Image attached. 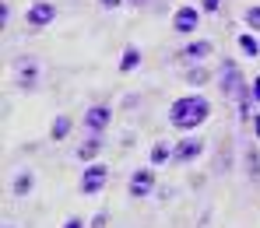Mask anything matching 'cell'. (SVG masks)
<instances>
[{
	"label": "cell",
	"mask_w": 260,
	"mask_h": 228,
	"mask_svg": "<svg viewBox=\"0 0 260 228\" xmlns=\"http://www.w3.org/2000/svg\"><path fill=\"white\" fill-rule=\"evenodd\" d=\"M208 112H211V105H208L204 95H183L169 105V123L179 130H193L208 120Z\"/></svg>",
	"instance_id": "obj_1"
},
{
	"label": "cell",
	"mask_w": 260,
	"mask_h": 228,
	"mask_svg": "<svg viewBox=\"0 0 260 228\" xmlns=\"http://www.w3.org/2000/svg\"><path fill=\"white\" fill-rule=\"evenodd\" d=\"M221 95L225 98H243V74L232 60L221 67Z\"/></svg>",
	"instance_id": "obj_2"
},
{
	"label": "cell",
	"mask_w": 260,
	"mask_h": 228,
	"mask_svg": "<svg viewBox=\"0 0 260 228\" xmlns=\"http://www.w3.org/2000/svg\"><path fill=\"white\" fill-rule=\"evenodd\" d=\"M106 182H109V169H106L102 162H91V165L85 169V176H81V189L91 197V193H99Z\"/></svg>",
	"instance_id": "obj_3"
},
{
	"label": "cell",
	"mask_w": 260,
	"mask_h": 228,
	"mask_svg": "<svg viewBox=\"0 0 260 228\" xmlns=\"http://www.w3.org/2000/svg\"><path fill=\"white\" fill-rule=\"evenodd\" d=\"M53 18H56V7H53L49 0H39V4L28 7V25H32V28H46Z\"/></svg>",
	"instance_id": "obj_4"
},
{
	"label": "cell",
	"mask_w": 260,
	"mask_h": 228,
	"mask_svg": "<svg viewBox=\"0 0 260 228\" xmlns=\"http://www.w3.org/2000/svg\"><path fill=\"white\" fill-rule=\"evenodd\" d=\"M201 155H204V140H201V137H186V140H179L176 151H173L176 162H193V158H201Z\"/></svg>",
	"instance_id": "obj_5"
},
{
	"label": "cell",
	"mask_w": 260,
	"mask_h": 228,
	"mask_svg": "<svg viewBox=\"0 0 260 228\" xmlns=\"http://www.w3.org/2000/svg\"><path fill=\"white\" fill-rule=\"evenodd\" d=\"M197 21H201V11H197V7H179L173 14V32H183V35H186V32L197 28Z\"/></svg>",
	"instance_id": "obj_6"
},
{
	"label": "cell",
	"mask_w": 260,
	"mask_h": 228,
	"mask_svg": "<svg viewBox=\"0 0 260 228\" xmlns=\"http://www.w3.org/2000/svg\"><path fill=\"white\" fill-rule=\"evenodd\" d=\"M151 186H155V172L151 169H137L130 176V197H148Z\"/></svg>",
	"instance_id": "obj_7"
},
{
	"label": "cell",
	"mask_w": 260,
	"mask_h": 228,
	"mask_svg": "<svg viewBox=\"0 0 260 228\" xmlns=\"http://www.w3.org/2000/svg\"><path fill=\"white\" fill-rule=\"evenodd\" d=\"M109 120H113V116H109V109H106V105H91V109H88V116H85V127L91 130V134H102V130L109 127Z\"/></svg>",
	"instance_id": "obj_8"
},
{
	"label": "cell",
	"mask_w": 260,
	"mask_h": 228,
	"mask_svg": "<svg viewBox=\"0 0 260 228\" xmlns=\"http://www.w3.org/2000/svg\"><path fill=\"white\" fill-rule=\"evenodd\" d=\"M211 53H215L211 43H190L179 56H183V60H204V56H211Z\"/></svg>",
	"instance_id": "obj_9"
},
{
	"label": "cell",
	"mask_w": 260,
	"mask_h": 228,
	"mask_svg": "<svg viewBox=\"0 0 260 228\" xmlns=\"http://www.w3.org/2000/svg\"><path fill=\"white\" fill-rule=\"evenodd\" d=\"M137 67H141V49H134V46H130V49H123V60H120V70L127 74V70H137Z\"/></svg>",
	"instance_id": "obj_10"
},
{
	"label": "cell",
	"mask_w": 260,
	"mask_h": 228,
	"mask_svg": "<svg viewBox=\"0 0 260 228\" xmlns=\"http://www.w3.org/2000/svg\"><path fill=\"white\" fill-rule=\"evenodd\" d=\"M99 147H102V140H99V134H91V140H85V144L78 147V158H91Z\"/></svg>",
	"instance_id": "obj_11"
},
{
	"label": "cell",
	"mask_w": 260,
	"mask_h": 228,
	"mask_svg": "<svg viewBox=\"0 0 260 228\" xmlns=\"http://www.w3.org/2000/svg\"><path fill=\"white\" fill-rule=\"evenodd\" d=\"M71 130V116H56V123H53V140H63Z\"/></svg>",
	"instance_id": "obj_12"
},
{
	"label": "cell",
	"mask_w": 260,
	"mask_h": 228,
	"mask_svg": "<svg viewBox=\"0 0 260 228\" xmlns=\"http://www.w3.org/2000/svg\"><path fill=\"white\" fill-rule=\"evenodd\" d=\"M32 189V172H21L18 179H14V197H25Z\"/></svg>",
	"instance_id": "obj_13"
},
{
	"label": "cell",
	"mask_w": 260,
	"mask_h": 228,
	"mask_svg": "<svg viewBox=\"0 0 260 228\" xmlns=\"http://www.w3.org/2000/svg\"><path fill=\"white\" fill-rule=\"evenodd\" d=\"M239 49H243L246 56H257V53H260V43L253 39V35H239Z\"/></svg>",
	"instance_id": "obj_14"
},
{
	"label": "cell",
	"mask_w": 260,
	"mask_h": 228,
	"mask_svg": "<svg viewBox=\"0 0 260 228\" xmlns=\"http://www.w3.org/2000/svg\"><path fill=\"white\" fill-rule=\"evenodd\" d=\"M246 165H250V169H246V172H250V176H253V179H260V155H257V151H253V147H250V151H246Z\"/></svg>",
	"instance_id": "obj_15"
},
{
	"label": "cell",
	"mask_w": 260,
	"mask_h": 228,
	"mask_svg": "<svg viewBox=\"0 0 260 228\" xmlns=\"http://www.w3.org/2000/svg\"><path fill=\"white\" fill-rule=\"evenodd\" d=\"M166 158H169V147H166V144H162V140H158V144H155V147H151V165H162V162H166Z\"/></svg>",
	"instance_id": "obj_16"
},
{
	"label": "cell",
	"mask_w": 260,
	"mask_h": 228,
	"mask_svg": "<svg viewBox=\"0 0 260 228\" xmlns=\"http://www.w3.org/2000/svg\"><path fill=\"white\" fill-rule=\"evenodd\" d=\"M246 25H250L253 32H260V7H250V11H246Z\"/></svg>",
	"instance_id": "obj_17"
},
{
	"label": "cell",
	"mask_w": 260,
	"mask_h": 228,
	"mask_svg": "<svg viewBox=\"0 0 260 228\" xmlns=\"http://www.w3.org/2000/svg\"><path fill=\"white\" fill-rule=\"evenodd\" d=\"M99 4H102L106 11H113V7H120V0H99Z\"/></svg>",
	"instance_id": "obj_18"
},
{
	"label": "cell",
	"mask_w": 260,
	"mask_h": 228,
	"mask_svg": "<svg viewBox=\"0 0 260 228\" xmlns=\"http://www.w3.org/2000/svg\"><path fill=\"white\" fill-rule=\"evenodd\" d=\"M253 102H257V105H260V78H257V81H253Z\"/></svg>",
	"instance_id": "obj_19"
},
{
	"label": "cell",
	"mask_w": 260,
	"mask_h": 228,
	"mask_svg": "<svg viewBox=\"0 0 260 228\" xmlns=\"http://www.w3.org/2000/svg\"><path fill=\"white\" fill-rule=\"evenodd\" d=\"M218 4L221 0H204V11H218Z\"/></svg>",
	"instance_id": "obj_20"
},
{
	"label": "cell",
	"mask_w": 260,
	"mask_h": 228,
	"mask_svg": "<svg viewBox=\"0 0 260 228\" xmlns=\"http://www.w3.org/2000/svg\"><path fill=\"white\" fill-rule=\"evenodd\" d=\"M63 228H85V225H81L78 218H71V221H67V225H63Z\"/></svg>",
	"instance_id": "obj_21"
},
{
	"label": "cell",
	"mask_w": 260,
	"mask_h": 228,
	"mask_svg": "<svg viewBox=\"0 0 260 228\" xmlns=\"http://www.w3.org/2000/svg\"><path fill=\"white\" fill-rule=\"evenodd\" d=\"M253 130H257V137H260V112H257V120H253Z\"/></svg>",
	"instance_id": "obj_22"
},
{
	"label": "cell",
	"mask_w": 260,
	"mask_h": 228,
	"mask_svg": "<svg viewBox=\"0 0 260 228\" xmlns=\"http://www.w3.org/2000/svg\"><path fill=\"white\" fill-rule=\"evenodd\" d=\"M130 4H144V0H130Z\"/></svg>",
	"instance_id": "obj_23"
}]
</instances>
